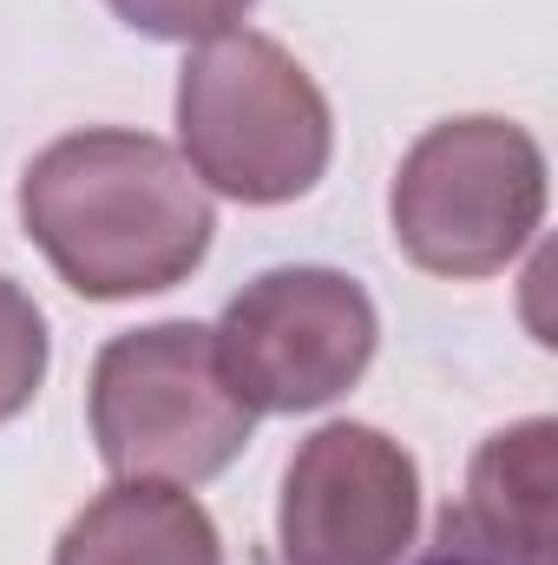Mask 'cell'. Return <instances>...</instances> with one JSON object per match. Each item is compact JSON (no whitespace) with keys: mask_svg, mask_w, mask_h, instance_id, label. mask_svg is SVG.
I'll list each match as a JSON object with an SVG mask.
<instances>
[{"mask_svg":"<svg viewBox=\"0 0 558 565\" xmlns=\"http://www.w3.org/2000/svg\"><path fill=\"white\" fill-rule=\"evenodd\" d=\"M106 7L144 40H184V46L217 40L250 13V0H106Z\"/></svg>","mask_w":558,"mask_h":565,"instance_id":"obj_10","label":"cell"},{"mask_svg":"<svg viewBox=\"0 0 558 565\" xmlns=\"http://www.w3.org/2000/svg\"><path fill=\"white\" fill-rule=\"evenodd\" d=\"M46 382V316L13 277H0V422H13Z\"/></svg>","mask_w":558,"mask_h":565,"instance_id":"obj_9","label":"cell"},{"mask_svg":"<svg viewBox=\"0 0 558 565\" xmlns=\"http://www.w3.org/2000/svg\"><path fill=\"white\" fill-rule=\"evenodd\" d=\"M211 335L250 415H309L362 382L382 322L355 277L296 264L264 270L244 296H230Z\"/></svg>","mask_w":558,"mask_h":565,"instance_id":"obj_5","label":"cell"},{"mask_svg":"<svg viewBox=\"0 0 558 565\" xmlns=\"http://www.w3.org/2000/svg\"><path fill=\"white\" fill-rule=\"evenodd\" d=\"M427 565H480V559H466V553H453V546H447L440 559H427Z\"/></svg>","mask_w":558,"mask_h":565,"instance_id":"obj_11","label":"cell"},{"mask_svg":"<svg viewBox=\"0 0 558 565\" xmlns=\"http://www.w3.org/2000/svg\"><path fill=\"white\" fill-rule=\"evenodd\" d=\"M420 526V473L401 440L362 422L315 427L277 500L282 565H401Z\"/></svg>","mask_w":558,"mask_h":565,"instance_id":"obj_6","label":"cell"},{"mask_svg":"<svg viewBox=\"0 0 558 565\" xmlns=\"http://www.w3.org/2000/svg\"><path fill=\"white\" fill-rule=\"evenodd\" d=\"M20 224L66 289L126 302L184 282L211 250V191L151 132H66L20 178Z\"/></svg>","mask_w":558,"mask_h":565,"instance_id":"obj_1","label":"cell"},{"mask_svg":"<svg viewBox=\"0 0 558 565\" xmlns=\"http://www.w3.org/2000/svg\"><path fill=\"white\" fill-rule=\"evenodd\" d=\"M86 408L99 460L119 480L158 487L217 480L244 454L257 422L250 402L230 388L217 335L204 322H151L112 335L93 362Z\"/></svg>","mask_w":558,"mask_h":565,"instance_id":"obj_3","label":"cell"},{"mask_svg":"<svg viewBox=\"0 0 558 565\" xmlns=\"http://www.w3.org/2000/svg\"><path fill=\"white\" fill-rule=\"evenodd\" d=\"M558 427L546 415L500 427L466 473V500L447 513V546L480 565H552Z\"/></svg>","mask_w":558,"mask_h":565,"instance_id":"obj_7","label":"cell"},{"mask_svg":"<svg viewBox=\"0 0 558 565\" xmlns=\"http://www.w3.org/2000/svg\"><path fill=\"white\" fill-rule=\"evenodd\" d=\"M395 244L427 277L506 270L546 217V151L526 126L473 113L427 126L388 191Z\"/></svg>","mask_w":558,"mask_h":565,"instance_id":"obj_4","label":"cell"},{"mask_svg":"<svg viewBox=\"0 0 558 565\" xmlns=\"http://www.w3.org/2000/svg\"><path fill=\"white\" fill-rule=\"evenodd\" d=\"M53 565H224V546L184 487L119 480L86 513H73Z\"/></svg>","mask_w":558,"mask_h":565,"instance_id":"obj_8","label":"cell"},{"mask_svg":"<svg viewBox=\"0 0 558 565\" xmlns=\"http://www.w3.org/2000/svg\"><path fill=\"white\" fill-rule=\"evenodd\" d=\"M178 139L204 191L289 204L329 171L335 119L302 60L270 33H217L178 73Z\"/></svg>","mask_w":558,"mask_h":565,"instance_id":"obj_2","label":"cell"}]
</instances>
